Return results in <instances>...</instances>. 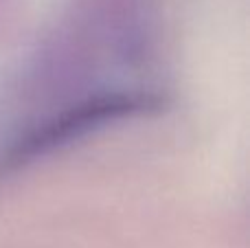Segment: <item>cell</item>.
<instances>
[{"label":"cell","mask_w":250,"mask_h":248,"mask_svg":"<svg viewBox=\"0 0 250 248\" xmlns=\"http://www.w3.org/2000/svg\"><path fill=\"white\" fill-rule=\"evenodd\" d=\"M151 103H156V101L143 95H105L90 101H83V103L66 110L62 117H55L46 125H42V130L31 132L24 141H20L16 145L13 158L22 161V158L35 156V154L44 152L48 147H55V145L73 139V136L83 134V132H88L95 125L125 117L129 112L147 110V105Z\"/></svg>","instance_id":"6da1fadb"}]
</instances>
